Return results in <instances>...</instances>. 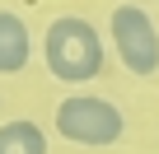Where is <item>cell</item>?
Listing matches in <instances>:
<instances>
[{
	"mask_svg": "<svg viewBox=\"0 0 159 154\" xmlns=\"http://www.w3.org/2000/svg\"><path fill=\"white\" fill-rule=\"evenodd\" d=\"M42 56H47V70L56 75L61 84H89V80H98V70H103V37H98V28L89 19L61 14V19L47 24Z\"/></svg>",
	"mask_w": 159,
	"mask_h": 154,
	"instance_id": "obj_1",
	"label": "cell"
},
{
	"mask_svg": "<svg viewBox=\"0 0 159 154\" xmlns=\"http://www.w3.org/2000/svg\"><path fill=\"white\" fill-rule=\"evenodd\" d=\"M56 135L70 140V145H89V149H103V145H117L126 135V117L117 103L108 98H94V94H70L56 103Z\"/></svg>",
	"mask_w": 159,
	"mask_h": 154,
	"instance_id": "obj_2",
	"label": "cell"
},
{
	"mask_svg": "<svg viewBox=\"0 0 159 154\" xmlns=\"http://www.w3.org/2000/svg\"><path fill=\"white\" fill-rule=\"evenodd\" d=\"M108 28H112V47L131 75H140V80L159 75V28L140 5H112Z\"/></svg>",
	"mask_w": 159,
	"mask_h": 154,
	"instance_id": "obj_3",
	"label": "cell"
},
{
	"mask_svg": "<svg viewBox=\"0 0 159 154\" xmlns=\"http://www.w3.org/2000/svg\"><path fill=\"white\" fill-rule=\"evenodd\" d=\"M33 56V33L24 24V14L0 10V75H19Z\"/></svg>",
	"mask_w": 159,
	"mask_h": 154,
	"instance_id": "obj_4",
	"label": "cell"
},
{
	"mask_svg": "<svg viewBox=\"0 0 159 154\" xmlns=\"http://www.w3.org/2000/svg\"><path fill=\"white\" fill-rule=\"evenodd\" d=\"M0 154H47V131L38 121H5L0 126Z\"/></svg>",
	"mask_w": 159,
	"mask_h": 154,
	"instance_id": "obj_5",
	"label": "cell"
}]
</instances>
